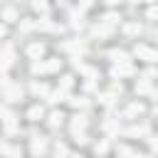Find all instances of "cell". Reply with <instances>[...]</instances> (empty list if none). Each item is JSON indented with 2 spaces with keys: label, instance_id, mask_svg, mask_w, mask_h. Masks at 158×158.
<instances>
[{
  "label": "cell",
  "instance_id": "cell-4",
  "mask_svg": "<svg viewBox=\"0 0 158 158\" xmlns=\"http://www.w3.org/2000/svg\"><path fill=\"white\" fill-rule=\"evenodd\" d=\"M109 57H111L116 64H128V62H131V59H128V54H126L123 49H111V52H109Z\"/></svg>",
  "mask_w": 158,
  "mask_h": 158
},
{
  "label": "cell",
  "instance_id": "cell-24",
  "mask_svg": "<svg viewBox=\"0 0 158 158\" xmlns=\"http://www.w3.org/2000/svg\"><path fill=\"white\" fill-rule=\"evenodd\" d=\"M84 104H86V101H84L81 96H79V99H72V106H84Z\"/></svg>",
  "mask_w": 158,
  "mask_h": 158
},
{
  "label": "cell",
  "instance_id": "cell-10",
  "mask_svg": "<svg viewBox=\"0 0 158 158\" xmlns=\"http://www.w3.org/2000/svg\"><path fill=\"white\" fill-rule=\"evenodd\" d=\"M42 116H44V109H42V106H32V109L27 111V118H30V121H40Z\"/></svg>",
  "mask_w": 158,
  "mask_h": 158
},
{
  "label": "cell",
  "instance_id": "cell-19",
  "mask_svg": "<svg viewBox=\"0 0 158 158\" xmlns=\"http://www.w3.org/2000/svg\"><path fill=\"white\" fill-rule=\"evenodd\" d=\"M146 17H148V20H158V5H148Z\"/></svg>",
  "mask_w": 158,
  "mask_h": 158
},
{
  "label": "cell",
  "instance_id": "cell-20",
  "mask_svg": "<svg viewBox=\"0 0 158 158\" xmlns=\"http://www.w3.org/2000/svg\"><path fill=\"white\" fill-rule=\"evenodd\" d=\"M32 10H35V12H47V2L35 0V2H32Z\"/></svg>",
  "mask_w": 158,
  "mask_h": 158
},
{
  "label": "cell",
  "instance_id": "cell-9",
  "mask_svg": "<svg viewBox=\"0 0 158 158\" xmlns=\"http://www.w3.org/2000/svg\"><path fill=\"white\" fill-rule=\"evenodd\" d=\"M141 30H143V27H141L138 22H126V25H123V32H126V35H131V37L141 35Z\"/></svg>",
  "mask_w": 158,
  "mask_h": 158
},
{
  "label": "cell",
  "instance_id": "cell-3",
  "mask_svg": "<svg viewBox=\"0 0 158 158\" xmlns=\"http://www.w3.org/2000/svg\"><path fill=\"white\" fill-rule=\"evenodd\" d=\"M111 74H114V77H131V74H136V69H133L131 64H116V67L111 69Z\"/></svg>",
  "mask_w": 158,
  "mask_h": 158
},
{
  "label": "cell",
  "instance_id": "cell-6",
  "mask_svg": "<svg viewBox=\"0 0 158 158\" xmlns=\"http://www.w3.org/2000/svg\"><path fill=\"white\" fill-rule=\"evenodd\" d=\"M2 20L5 22H15V20H20V12L12 5H7V7H2Z\"/></svg>",
  "mask_w": 158,
  "mask_h": 158
},
{
  "label": "cell",
  "instance_id": "cell-15",
  "mask_svg": "<svg viewBox=\"0 0 158 158\" xmlns=\"http://www.w3.org/2000/svg\"><path fill=\"white\" fill-rule=\"evenodd\" d=\"M47 72V62H32V74H44Z\"/></svg>",
  "mask_w": 158,
  "mask_h": 158
},
{
  "label": "cell",
  "instance_id": "cell-14",
  "mask_svg": "<svg viewBox=\"0 0 158 158\" xmlns=\"http://www.w3.org/2000/svg\"><path fill=\"white\" fill-rule=\"evenodd\" d=\"M32 94L44 96V94H47V84H44V81H35V84H32Z\"/></svg>",
  "mask_w": 158,
  "mask_h": 158
},
{
  "label": "cell",
  "instance_id": "cell-11",
  "mask_svg": "<svg viewBox=\"0 0 158 158\" xmlns=\"http://www.w3.org/2000/svg\"><path fill=\"white\" fill-rule=\"evenodd\" d=\"M84 128H86V118H84V116H74V121H72V131L79 133V131H84Z\"/></svg>",
  "mask_w": 158,
  "mask_h": 158
},
{
  "label": "cell",
  "instance_id": "cell-18",
  "mask_svg": "<svg viewBox=\"0 0 158 158\" xmlns=\"http://www.w3.org/2000/svg\"><path fill=\"white\" fill-rule=\"evenodd\" d=\"M54 156H57V158H67V146H64V143H57V146H54Z\"/></svg>",
  "mask_w": 158,
  "mask_h": 158
},
{
  "label": "cell",
  "instance_id": "cell-23",
  "mask_svg": "<svg viewBox=\"0 0 158 158\" xmlns=\"http://www.w3.org/2000/svg\"><path fill=\"white\" fill-rule=\"evenodd\" d=\"M72 86V77H62V91H67Z\"/></svg>",
  "mask_w": 158,
  "mask_h": 158
},
{
  "label": "cell",
  "instance_id": "cell-13",
  "mask_svg": "<svg viewBox=\"0 0 158 158\" xmlns=\"http://www.w3.org/2000/svg\"><path fill=\"white\" fill-rule=\"evenodd\" d=\"M44 153V138H35L32 141V156H42Z\"/></svg>",
  "mask_w": 158,
  "mask_h": 158
},
{
  "label": "cell",
  "instance_id": "cell-5",
  "mask_svg": "<svg viewBox=\"0 0 158 158\" xmlns=\"http://www.w3.org/2000/svg\"><path fill=\"white\" fill-rule=\"evenodd\" d=\"M20 96H22V89H20L17 84H15V86L10 84V86L5 89V99H7V101H20Z\"/></svg>",
  "mask_w": 158,
  "mask_h": 158
},
{
  "label": "cell",
  "instance_id": "cell-1",
  "mask_svg": "<svg viewBox=\"0 0 158 158\" xmlns=\"http://www.w3.org/2000/svg\"><path fill=\"white\" fill-rule=\"evenodd\" d=\"M133 54L138 57V59H143V62H158V49H153V47H148V44H136L133 47Z\"/></svg>",
  "mask_w": 158,
  "mask_h": 158
},
{
  "label": "cell",
  "instance_id": "cell-7",
  "mask_svg": "<svg viewBox=\"0 0 158 158\" xmlns=\"http://www.w3.org/2000/svg\"><path fill=\"white\" fill-rule=\"evenodd\" d=\"M37 27H40V30H49V32H59V30H62L59 25H54V22H49L47 17H40V20H37Z\"/></svg>",
  "mask_w": 158,
  "mask_h": 158
},
{
  "label": "cell",
  "instance_id": "cell-12",
  "mask_svg": "<svg viewBox=\"0 0 158 158\" xmlns=\"http://www.w3.org/2000/svg\"><path fill=\"white\" fill-rule=\"evenodd\" d=\"M143 114V104H131L128 109H126V116L128 118H133V116H141Z\"/></svg>",
  "mask_w": 158,
  "mask_h": 158
},
{
  "label": "cell",
  "instance_id": "cell-21",
  "mask_svg": "<svg viewBox=\"0 0 158 158\" xmlns=\"http://www.w3.org/2000/svg\"><path fill=\"white\" fill-rule=\"evenodd\" d=\"M62 96H64V91L59 89V91H52V94L47 96V101H49V104H54V101H62Z\"/></svg>",
  "mask_w": 158,
  "mask_h": 158
},
{
  "label": "cell",
  "instance_id": "cell-22",
  "mask_svg": "<svg viewBox=\"0 0 158 158\" xmlns=\"http://www.w3.org/2000/svg\"><path fill=\"white\" fill-rule=\"evenodd\" d=\"M148 89H151V84H148V81H138V84H136V94H146Z\"/></svg>",
  "mask_w": 158,
  "mask_h": 158
},
{
  "label": "cell",
  "instance_id": "cell-8",
  "mask_svg": "<svg viewBox=\"0 0 158 158\" xmlns=\"http://www.w3.org/2000/svg\"><path fill=\"white\" fill-rule=\"evenodd\" d=\"M12 59H15V54H12V49H10V44H5V54H2V72H7V69H10V64H12Z\"/></svg>",
  "mask_w": 158,
  "mask_h": 158
},
{
  "label": "cell",
  "instance_id": "cell-16",
  "mask_svg": "<svg viewBox=\"0 0 158 158\" xmlns=\"http://www.w3.org/2000/svg\"><path fill=\"white\" fill-rule=\"evenodd\" d=\"M62 118H64V116H62L59 111H54V114L49 116V126H52V128H57V126H62Z\"/></svg>",
  "mask_w": 158,
  "mask_h": 158
},
{
  "label": "cell",
  "instance_id": "cell-2",
  "mask_svg": "<svg viewBox=\"0 0 158 158\" xmlns=\"http://www.w3.org/2000/svg\"><path fill=\"white\" fill-rule=\"evenodd\" d=\"M42 54H44V44H42V42H32V44L27 47V57H30V59L37 62Z\"/></svg>",
  "mask_w": 158,
  "mask_h": 158
},
{
  "label": "cell",
  "instance_id": "cell-17",
  "mask_svg": "<svg viewBox=\"0 0 158 158\" xmlns=\"http://www.w3.org/2000/svg\"><path fill=\"white\" fill-rule=\"evenodd\" d=\"M59 69H62L59 59H47V72H59Z\"/></svg>",
  "mask_w": 158,
  "mask_h": 158
}]
</instances>
